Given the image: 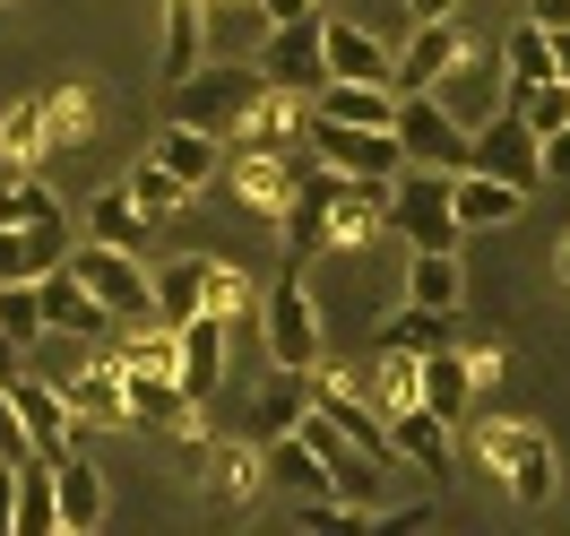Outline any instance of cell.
Here are the masks:
<instances>
[{
    "label": "cell",
    "instance_id": "cell-36",
    "mask_svg": "<svg viewBox=\"0 0 570 536\" xmlns=\"http://www.w3.org/2000/svg\"><path fill=\"white\" fill-rule=\"evenodd\" d=\"M303 407H312V372H285V363H277V381L259 390V441H268V432H294V425H303Z\"/></svg>",
    "mask_w": 570,
    "mask_h": 536
},
{
    "label": "cell",
    "instance_id": "cell-53",
    "mask_svg": "<svg viewBox=\"0 0 570 536\" xmlns=\"http://www.w3.org/2000/svg\"><path fill=\"white\" fill-rule=\"evenodd\" d=\"M553 277H562V294H570V234L553 243Z\"/></svg>",
    "mask_w": 570,
    "mask_h": 536
},
{
    "label": "cell",
    "instance_id": "cell-37",
    "mask_svg": "<svg viewBox=\"0 0 570 536\" xmlns=\"http://www.w3.org/2000/svg\"><path fill=\"white\" fill-rule=\"evenodd\" d=\"M415 363L424 355H406V347H381V355H372V407H381V425H390L397 407H415Z\"/></svg>",
    "mask_w": 570,
    "mask_h": 536
},
{
    "label": "cell",
    "instance_id": "cell-4",
    "mask_svg": "<svg viewBox=\"0 0 570 536\" xmlns=\"http://www.w3.org/2000/svg\"><path fill=\"white\" fill-rule=\"evenodd\" d=\"M390 225L406 234V251H459L450 174H432V165H397V174H390Z\"/></svg>",
    "mask_w": 570,
    "mask_h": 536
},
{
    "label": "cell",
    "instance_id": "cell-47",
    "mask_svg": "<svg viewBox=\"0 0 570 536\" xmlns=\"http://www.w3.org/2000/svg\"><path fill=\"white\" fill-rule=\"evenodd\" d=\"M0 459H27V425H18V407H9V381H0Z\"/></svg>",
    "mask_w": 570,
    "mask_h": 536
},
{
    "label": "cell",
    "instance_id": "cell-2",
    "mask_svg": "<svg viewBox=\"0 0 570 536\" xmlns=\"http://www.w3.org/2000/svg\"><path fill=\"white\" fill-rule=\"evenodd\" d=\"M259 61H199L190 78H174V121H199V130H234L250 105H259Z\"/></svg>",
    "mask_w": 570,
    "mask_h": 536
},
{
    "label": "cell",
    "instance_id": "cell-40",
    "mask_svg": "<svg viewBox=\"0 0 570 536\" xmlns=\"http://www.w3.org/2000/svg\"><path fill=\"white\" fill-rule=\"evenodd\" d=\"M450 338H459V321H450V312H415V303H406V312L390 321V338H381V347H406V355H432V347H450Z\"/></svg>",
    "mask_w": 570,
    "mask_h": 536
},
{
    "label": "cell",
    "instance_id": "cell-25",
    "mask_svg": "<svg viewBox=\"0 0 570 536\" xmlns=\"http://www.w3.org/2000/svg\"><path fill=\"white\" fill-rule=\"evenodd\" d=\"M321 78H390V52L355 18H321Z\"/></svg>",
    "mask_w": 570,
    "mask_h": 536
},
{
    "label": "cell",
    "instance_id": "cell-41",
    "mask_svg": "<svg viewBox=\"0 0 570 536\" xmlns=\"http://www.w3.org/2000/svg\"><path fill=\"white\" fill-rule=\"evenodd\" d=\"M121 191H130V199H139V208H147V225H156V216H174L181 199H190V191H181V182L165 174L156 156H139V165H130V182H121Z\"/></svg>",
    "mask_w": 570,
    "mask_h": 536
},
{
    "label": "cell",
    "instance_id": "cell-54",
    "mask_svg": "<svg viewBox=\"0 0 570 536\" xmlns=\"http://www.w3.org/2000/svg\"><path fill=\"white\" fill-rule=\"evenodd\" d=\"M18 363H27V355H18V347H9V338H0V381H9V372H18Z\"/></svg>",
    "mask_w": 570,
    "mask_h": 536
},
{
    "label": "cell",
    "instance_id": "cell-8",
    "mask_svg": "<svg viewBox=\"0 0 570 536\" xmlns=\"http://www.w3.org/2000/svg\"><path fill=\"white\" fill-rule=\"evenodd\" d=\"M36 312H43V338H87V347H105V338H112L105 303L87 294V277H78L70 260L36 269Z\"/></svg>",
    "mask_w": 570,
    "mask_h": 536
},
{
    "label": "cell",
    "instance_id": "cell-33",
    "mask_svg": "<svg viewBox=\"0 0 570 536\" xmlns=\"http://www.w3.org/2000/svg\"><path fill=\"white\" fill-rule=\"evenodd\" d=\"M87 243L139 251V243H147V208L130 199V191H96V208H87Z\"/></svg>",
    "mask_w": 570,
    "mask_h": 536
},
{
    "label": "cell",
    "instance_id": "cell-31",
    "mask_svg": "<svg viewBox=\"0 0 570 536\" xmlns=\"http://www.w3.org/2000/svg\"><path fill=\"white\" fill-rule=\"evenodd\" d=\"M208 61V0H165V78H190Z\"/></svg>",
    "mask_w": 570,
    "mask_h": 536
},
{
    "label": "cell",
    "instance_id": "cell-50",
    "mask_svg": "<svg viewBox=\"0 0 570 536\" xmlns=\"http://www.w3.org/2000/svg\"><path fill=\"white\" fill-rule=\"evenodd\" d=\"M544 43H553V78H570V27H544Z\"/></svg>",
    "mask_w": 570,
    "mask_h": 536
},
{
    "label": "cell",
    "instance_id": "cell-22",
    "mask_svg": "<svg viewBox=\"0 0 570 536\" xmlns=\"http://www.w3.org/2000/svg\"><path fill=\"white\" fill-rule=\"evenodd\" d=\"M415 407H432L441 425H459L466 407H475V381H466V355H459V338H450V347H432V355L415 363Z\"/></svg>",
    "mask_w": 570,
    "mask_h": 536
},
{
    "label": "cell",
    "instance_id": "cell-15",
    "mask_svg": "<svg viewBox=\"0 0 570 536\" xmlns=\"http://www.w3.org/2000/svg\"><path fill=\"white\" fill-rule=\"evenodd\" d=\"M259 78L312 96V87H321V18H285V27H268V43H259Z\"/></svg>",
    "mask_w": 570,
    "mask_h": 536
},
{
    "label": "cell",
    "instance_id": "cell-51",
    "mask_svg": "<svg viewBox=\"0 0 570 536\" xmlns=\"http://www.w3.org/2000/svg\"><path fill=\"white\" fill-rule=\"evenodd\" d=\"M9 494H18V459H0V536H9Z\"/></svg>",
    "mask_w": 570,
    "mask_h": 536
},
{
    "label": "cell",
    "instance_id": "cell-11",
    "mask_svg": "<svg viewBox=\"0 0 570 536\" xmlns=\"http://www.w3.org/2000/svg\"><path fill=\"white\" fill-rule=\"evenodd\" d=\"M312 407H321L328 425L346 432L355 450H372V459H390V441H381V407L363 398V381L346 372V363H312Z\"/></svg>",
    "mask_w": 570,
    "mask_h": 536
},
{
    "label": "cell",
    "instance_id": "cell-49",
    "mask_svg": "<svg viewBox=\"0 0 570 536\" xmlns=\"http://www.w3.org/2000/svg\"><path fill=\"white\" fill-rule=\"evenodd\" d=\"M528 18L535 27H570V0H528Z\"/></svg>",
    "mask_w": 570,
    "mask_h": 536
},
{
    "label": "cell",
    "instance_id": "cell-35",
    "mask_svg": "<svg viewBox=\"0 0 570 536\" xmlns=\"http://www.w3.org/2000/svg\"><path fill=\"white\" fill-rule=\"evenodd\" d=\"M199 312H216L225 329L250 312V277H243V269H225V260H208V251H199Z\"/></svg>",
    "mask_w": 570,
    "mask_h": 536
},
{
    "label": "cell",
    "instance_id": "cell-28",
    "mask_svg": "<svg viewBox=\"0 0 570 536\" xmlns=\"http://www.w3.org/2000/svg\"><path fill=\"white\" fill-rule=\"evenodd\" d=\"M9 536H61V510H52V459H18V494H9Z\"/></svg>",
    "mask_w": 570,
    "mask_h": 536
},
{
    "label": "cell",
    "instance_id": "cell-26",
    "mask_svg": "<svg viewBox=\"0 0 570 536\" xmlns=\"http://www.w3.org/2000/svg\"><path fill=\"white\" fill-rule=\"evenodd\" d=\"M303 121H312V96H294V87H259V105L234 121V147H294Z\"/></svg>",
    "mask_w": 570,
    "mask_h": 536
},
{
    "label": "cell",
    "instance_id": "cell-29",
    "mask_svg": "<svg viewBox=\"0 0 570 536\" xmlns=\"http://www.w3.org/2000/svg\"><path fill=\"white\" fill-rule=\"evenodd\" d=\"M52 510H61V528H96L105 519V476L78 459V450L52 459Z\"/></svg>",
    "mask_w": 570,
    "mask_h": 536
},
{
    "label": "cell",
    "instance_id": "cell-7",
    "mask_svg": "<svg viewBox=\"0 0 570 536\" xmlns=\"http://www.w3.org/2000/svg\"><path fill=\"white\" fill-rule=\"evenodd\" d=\"M312 130V165H328V174H346V182H390L406 156H397L390 130H355V121H303Z\"/></svg>",
    "mask_w": 570,
    "mask_h": 536
},
{
    "label": "cell",
    "instance_id": "cell-23",
    "mask_svg": "<svg viewBox=\"0 0 570 536\" xmlns=\"http://www.w3.org/2000/svg\"><path fill=\"white\" fill-rule=\"evenodd\" d=\"M61 398H70V425L78 432H121V425H130V407H121V372H112L105 355L87 363L78 381H61Z\"/></svg>",
    "mask_w": 570,
    "mask_h": 536
},
{
    "label": "cell",
    "instance_id": "cell-52",
    "mask_svg": "<svg viewBox=\"0 0 570 536\" xmlns=\"http://www.w3.org/2000/svg\"><path fill=\"white\" fill-rule=\"evenodd\" d=\"M459 0H406V18H450Z\"/></svg>",
    "mask_w": 570,
    "mask_h": 536
},
{
    "label": "cell",
    "instance_id": "cell-12",
    "mask_svg": "<svg viewBox=\"0 0 570 536\" xmlns=\"http://www.w3.org/2000/svg\"><path fill=\"white\" fill-rule=\"evenodd\" d=\"M259 485H268L259 441H225V432L199 441V494H208V510H243V501H259Z\"/></svg>",
    "mask_w": 570,
    "mask_h": 536
},
{
    "label": "cell",
    "instance_id": "cell-5",
    "mask_svg": "<svg viewBox=\"0 0 570 536\" xmlns=\"http://www.w3.org/2000/svg\"><path fill=\"white\" fill-rule=\"evenodd\" d=\"M390 139H397V156H406V165H432V174H459V165H466V130L450 121V105H441L432 87L397 96Z\"/></svg>",
    "mask_w": 570,
    "mask_h": 536
},
{
    "label": "cell",
    "instance_id": "cell-13",
    "mask_svg": "<svg viewBox=\"0 0 570 536\" xmlns=\"http://www.w3.org/2000/svg\"><path fill=\"white\" fill-rule=\"evenodd\" d=\"M466 52L459 18H415V36H406V52H390V87L397 96H415V87H441V70Z\"/></svg>",
    "mask_w": 570,
    "mask_h": 536
},
{
    "label": "cell",
    "instance_id": "cell-6",
    "mask_svg": "<svg viewBox=\"0 0 570 536\" xmlns=\"http://www.w3.org/2000/svg\"><path fill=\"white\" fill-rule=\"evenodd\" d=\"M259 338H268V363H285V372H312V363H321V303L303 294V269L268 286V303H259Z\"/></svg>",
    "mask_w": 570,
    "mask_h": 536
},
{
    "label": "cell",
    "instance_id": "cell-34",
    "mask_svg": "<svg viewBox=\"0 0 570 536\" xmlns=\"http://www.w3.org/2000/svg\"><path fill=\"white\" fill-rule=\"evenodd\" d=\"M147 286H156V321L181 329L190 312H199V251H190V260H165V269H147Z\"/></svg>",
    "mask_w": 570,
    "mask_h": 536
},
{
    "label": "cell",
    "instance_id": "cell-14",
    "mask_svg": "<svg viewBox=\"0 0 570 536\" xmlns=\"http://www.w3.org/2000/svg\"><path fill=\"white\" fill-rule=\"evenodd\" d=\"M519 208H528V191L501 174H475V165H459L450 174V216H459V234H493V225H519Z\"/></svg>",
    "mask_w": 570,
    "mask_h": 536
},
{
    "label": "cell",
    "instance_id": "cell-3",
    "mask_svg": "<svg viewBox=\"0 0 570 536\" xmlns=\"http://www.w3.org/2000/svg\"><path fill=\"white\" fill-rule=\"evenodd\" d=\"M78 277H87V294L105 303V321L112 329H130V321H156V286H147V269H139V251H121V243H78L61 251Z\"/></svg>",
    "mask_w": 570,
    "mask_h": 536
},
{
    "label": "cell",
    "instance_id": "cell-21",
    "mask_svg": "<svg viewBox=\"0 0 570 536\" xmlns=\"http://www.w3.org/2000/svg\"><path fill=\"white\" fill-rule=\"evenodd\" d=\"M381 441H390V459L424 467V476H450V459H459V441H450V425L432 407H397L390 425H381Z\"/></svg>",
    "mask_w": 570,
    "mask_h": 536
},
{
    "label": "cell",
    "instance_id": "cell-16",
    "mask_svg": "<svg viewBox=\"0 0 570 536\" xmlns=\"http://www.w3.org/2000/svg\"><path fill=\"white\" fill-rule=\"evenodd\" d=\"M174 381L199 398V407L225 390V321H216V312H190V321L174 329Z\"/></svg>",
    "mask_w": 570,
    "mask_h": 536
},
{
    "label": "cell",
    "instance_id": "cell-17",
    "mask_svg": "<svg viewBox=\"0 0 570 536\" xmlns=\"http://www.w3.org/2000/svg\"><path fill=\"white\" fill-rule=\"evenodd\" d=\"M381 225H390V182H346V174H337L321 243H328V251H363L372 234H381Z\"/></svg>",
    "mask_w": 570,
    "mask_h": 536
},
{
    "label": "cell",
    "instance_id": "cell-38",
    "mask_svg": "<svg viewBox=\"0 0 570 536\" xmlns=\"http://www.w3.org/2000/svg\"><path fill=\"white\" fill-rule=\"evenodd\" d=\"M535 78H553V43H544L535 18H519V27H510V96L535 87ZM510 96H501V105H510Z\"/></svg>",
    "mask_w": 570,
    "mask_h": 536
},
{
    "label": "cell",
    "instance_id": "cell-20",
    "mask_svg": "<svg viewBox=\"0 0 570 536\" xmlns=\"http://www.w3.org/2000/svg\"><path fill=\"white\" fill-rule=\"evenodd\" d=\"M147 156H156V165H165V174H174L181 191H208V182H216V165H225V139H216V130H199V121H165Z\"/></svg>",
    "mask_w": 570,
    "mask_h": 536
},
{
    "label": "cell",
    "instance_id": "cell-10",
    "mask_svg": "<svg viewBox=\"0 0 570 536\" xmlns=\"http://www.w3.org/2000/svg\"><path fill=\"white\" fill-rule=\"evenodd\" d=\"M9 407H18V425H27V450H36V459L78 450V425H70V398H61V381H36V372L18 363V372H9Z\"/></svg>",
    "mask_w": 570,
    "mask_h": 536
},
{
    "label": "cell",
    "instance_id": "cell-43",
    "mask_svg": "<svg viewBox=\"0 0 570 536\" xmlns=\"http://www.w3.org/2000/svg\"><path fill=\"white\" fill-rule=\"evenodd\" d=\"M432 519H441L432 501H397V510H381V501H372V510H363V528H372V536H424Z\"/></svg>",
    "mask_w": 570,
    "mask_h": 536
},
{
    "label": "cell",
    "instance_id": "cell-19",
    "mask_svg": "<svg viewBox=\"0 0 570 536\" xmlns=\"http://www.w3.org/2000/svg\"><path fill=\"white\" fill-rule=\"evenodd\" d=\"M312 113H321V121H355V130H390L397 87L390 78H321V87H312Z\"/></svg>",
    "mask_w": 570,
    "mask_h": 536
},
{
    "label": "cell",
    "instance_id": "cell-42",
    "mask_svg": "<svg viewBox=\"0 0 570 536\" xmlns=\"http://www.w3.org/2000/svg\"><path fill=\"white\" fill-rule=\"evenodd\" d=\"M294 528H303V536H346V528H363V519L337 494H303V501H294Z\"/></svg>",
    "mask_w": 570,
    "mask_h": 536
},
{
    "label": "cell",
    "instance_id": "cell-9",
    "mask_svg": "<svg viewBox=\"0 0 570 536\" xmlns=\"http://www.w3.org/2000/svg\"><path fill=\"white\" fill-rule=\"evenodd\" d=\"M466 165H475V174L519 182V191H544V174H535V130H528V121H519L510 105L484 113V121L466 130Z\"/></svg>",
    "mask_w": 570,
    "mask_h": 536
},
{
    "label": "cell",
    "instance_id": "cell-24",
    "mask_svg": "<svg viewBox=\"0 0 570 536\" xmlns=\"http://www.w3.org/2000/svg\"><path fill=\"white\" fill-rule=\"evenodd\" d=\"M432 96L450 105V121H459V130H475L484 113H501V70H493V61H475V52H459V61L441 70V87H432Z\"/></svg>",
    "mask_w": 570,
    "mask_h": 536
},
{
    "label": "cell",
    "instance_id": "cell-45",
    "mask_svg": "<svg viewBox=\"0 0 570 536\" xmlns=\"http://www.w3.org/2000/svg\"><path fill=\"white\" fill-rule=\"evenodd\" d=\"M535 174H544V182H570V121L535 139Z\"/></svg>",
    "mask_w": 570,
    "mask_h": 536
},
{
    "label": "cell",
    "instance_id": "cell-27",
    "mask_svg": "<svg viewBox=\"0 0 570 536\" xmlns=\"http://www.w3.org/2000/svg\"><path fill=\"white\" fill-rule=\"evenodd\" d=\"M406 303H415V312H450V321H459V312H466V269H459V251H415V260H406Z\"/></svg>",
    "mask_w": 570,
    "mask_h": 536
},
{
    "label": "cell",
    "instance_id": "cell-39",
    "mask_svg": "<svg viewBox=\"0 0 570 536\" xmlns=\"http://www.w3.org/2000/svg\"><path fill=\"white\" fill-rule=\"evenodd\" d=\"M510 113L528 121L535 139H544V130H562V121H570V78H535V87H519V96H510Z\"/></svg>",
    "mask_w": 570,
    "mask_h": 536
},
{
    "label": "cell",
    "instance_id": "cell-1",
    "mask_svg": "<svg viewBox=\"0 0 570 536\" xmlns=\"http://www.w3.org/2000/svg\"><path fill=\"white\" fill-rule=\"evenodd\" d=\"M475 459H484L501 485H510V501H519V510H544V501H553V485H562V459H553L544 425L484 416V425H475Z\"/></svg>",
    "mask_w": 570,
    "mask_h": 536
},
{
    "label": "cell",
    "instance_id": "cell-32",
    "mask_svg": "<svg viewBox=\"0 0 570 536\" xmlns=\"http://www.w3.org/2000/svg\"><path fill=\"white\" fill-rule=\"evenodd\" d=\"M43 156H52V139H43V113H36V96H18V105L0 113V165H9V174H36Z\"/></svg>",
    "mask_w": 570,
    "mask_h": 536
},
{
    "label": "cell",
    "instance_id": "cell-18",
    "mask_svg": "<svg viewBox=\"0 0 570 536\" xmlns=\"http://www.w3.org/2000/svg\"><path fill=\"white\" fill-rule=\"evenodd\" d=\"M294 174H303V147H234V199H243V208H259V216L285 208Z\"/></svg>",
    "mask_w": 570,
    "mask_h": 536
},
{
    "label": "cell",
    "instance_id": "cell-48",
    "mask_svg": "<svg viewBox=\"0 0 570 536\" xmlns=\"http://www.w3.org/2000/svg\"><path fill=\"white\" fill-rule=\"evenodd\" d=\"M328 0H259V18H268V27H285V18H321Z\"/></svg>",
    "mask_w": 570,
    "mask_h": 536
},
{
    "label": "cell",
    "instance_id": "cell-44",
    "mask_svg": "<svg viewBox=\"0 0 570 536\" xmlns=\"http://www.w3.org/2000/svg\"><path fill=\"white\" fill-rule=\"evenodd\" d=\"M61 251H70V216L52 208V216H36V225H27V269H52Z\"/></svg>",
    "mask_w": 570,
    "mask_h": 536
},
{
    "label": "cell",
    "instance_id": "cell-46",
    "mask_svg": "<svg viewBox=\"0 0 570 536\" xmlns=\"http://www.w3.org/2000/svg\"><path fill=\"white\" fill-rule=\"evenodd\" d=\"M0 277H36L27 269V225H0Z\"/></svg>",
    "mask_w": 570,
    "mask_h": 536
},
{
    "label": "cell",
    "instance_id": "cell-30",
    "mask_svg": "<svg viewBox=\"0 0 570 536\" xmlns=\"http://www.w3.org/2000/svg\"><path fill=\"white\" fill-rule=\"evenodd\" d=\"M36 113H43V139H52V147H87V139H96V96H87L78 78L43 87V96H36Z\"/></svg>",
    "mask_w": 570,
    "mask_h": 536
}]
</instances>
